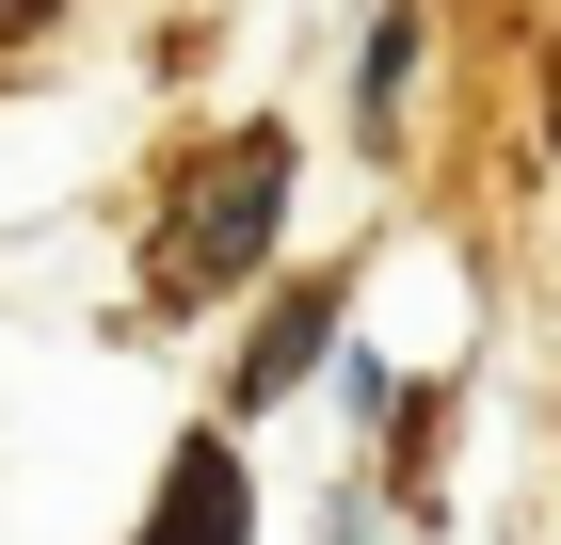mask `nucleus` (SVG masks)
Returning a JSON list of instances; mask_svg holds the SVG:
<instances>
[{
  "label": "nucleus",
  "instance_id": "nucleus-1",
  "mask_svg": "<svg viewBox=\"0 0 561 545\" xmlns=\"http://www.w3.org/2000/svg\"><path fill=\"white\" fill-rule=\"evenodd\" d=\"M273 193H289V145H225V161H209V193L176 209V257H161V273H176V289H225V273L257 257Z\"/></svg>",
  "mask_w": 561,
  "mask_h": 545
},
{
  "label": "nucleus",
  "instance_id": "nucleus-2",
  "mask_svg": "<svg viewBox=\"0 0 561 545\" xmlns=\"http://www.w3.org/2000/svg\"><path fill=\"white\" fill-rule=\"evenodd\" d=\"M145 545H241V465H225L209 433L161 465V513H145Z\"/></svg>",
  "mask_w": 561,
  "mask_h": 545
},
{
  "label": "nucleus",
  "instance_id": "nucleus-3",
  "mask_svg": "<svg viewBox=\"0 0 561 545\" xmlns=\"http://www.w3.org/2000/svg\"><path fill=\"white\" fill-rule=\"evenodd\" d=\"M305 337H321V289H289V305H273V337H257V370H241V401L305 385Z\"/></svg>",
  "mask_w": 561,
  "mask_h": 545
}]
</instances>
